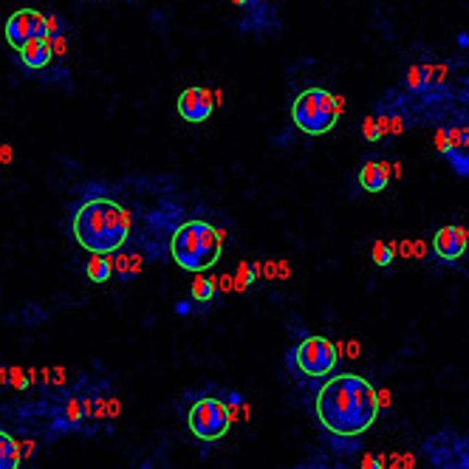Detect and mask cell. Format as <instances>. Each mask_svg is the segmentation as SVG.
Segmentation results:
<instances>
[{"instance_id": "ac0fdd59", "label": "cell", "mask_w": 469, "mask_h": 469, "mask_svg": "<svg viewBox=\"0 0 469 469\" xmlns=\"http://www.w3.org/2000/svg\"><path fill=\"white\" fill-rule=\"evenodd\" d=\"M60 29H62L60 17H54V14H45V34H49V37H57V34H60Z\"/></svg>"}, {"instance_id": "ba28073f", "label": "cell", "mask_w": 469, "mask_h": 469, "mask_svg": "<svg viewBox=\"0 0 469 469\" xmlns=\"http://www.w3.org/2000/svg\"><path fill=\"white\" fill-rule=\"evenodd\" d=\"M213 110H215V93L209 88H187L178 97V113L184 122L201 125L213 116Z\"/></svg>"}, {"instance_id": "277c9868", "label": "cell", "mask_w": 469, "mask_h": 469, "mask_svg": "<svg viewBox=\"0 0 469 469\" xmlns=\"http://www.w3.org/2000/svg\"><path fill=\"white\" fill-rule=\"evenodd\" d=\"M342 108H345L342 97H334V93L325 91V88H309L294 99L291 119L302 133L322 136L337 125Z\"/></svg>"}, {"instance_id": "ffe728a7", "label": "cell", "mask_w": 469, "mask_h": 469, "mask_svg": "<svg viewBox=\"0 0 469 469\" xmlns=\"http://www.w3.org/2000/svg\"><path fill=\"white\" fill-rule=\"evenodd\" d=\"M362 469H385V464H382V458H376V455H365V458H362Z\"/></svg>"}, {"instance_id": "30bf717a", "label": "cell", "mask_w": 469, "mask_h": 469, "mask_svg": "<svg viewBox=\"0 0 469 469\" xmlns=\"http://www.w3.org/2000/svg\"><path fill=\"white\" fill-rule=\"evenodd\" d=\"M20 54V62L29 68V71H40V68H45L51 62V37L49 34H40L34 40H29L23 49H17Z\"/></svg>"}, {"instance_id": "3957f363", "label": "cell", "mask_w": 469, "mask_h": 469, "mask_svg": "<svg viewBox=\"0 0 469 469\" xmlns=\"http://www.w3.org/2000/svg\"><path fill=\"white\" fill-rule=\"evenodd\" d=\"M173 261L184 272H204L209 266H215V261L224 252V234L206 221H187L176 229L173 234Z\"/></svg>"}, {"instance_id": "4fadbf2b", "label": "cell", "mask_w": 469, "mask_h": 469, "mask_svg": "<svg viewBox=\"0 0 469 469\" xmlns=\"http://www.w3.org/2000/svg\"><path fill=\"white\" fill-rule=\"evenodd\" d=\"M85 272H88V280H93V283H105V280H110V274H113V263L105 254H93L85 266Z\"/></svg>"}, {"instance_id": "9c48e42d", "label": "cell", "mask_w": 469, "mask_h": 469, "mask_svg": "<svg viewBox=\"0 0 469 469\" xmlns=\"http://www.w3.org/2000/svg\"><path fill=\"white\" fill-rule=\"evenodd\" d=\"M433 249L441 261H447V263L458 261L466 252V229L464 226H441L433 238Z\"/></svg>"}, {"instance_id": "44dd1931", "label": "cell", "mask_w": 469, "mask_h": 469, "mask_svg": "<svg viewBox=\"0 0 469 469\" xmlns=\"http://www.w3.org/2000/svg\"><path fill=\"white\" fill-rule=\"evenodd\" d=\"M410 88H418L421 85V68H410Z\"/></svg>"}, {"instance_id": "8992f818", "label": "cell", "mask_w": 469, "mask_h": 469, "mask_svg": "<svg viewBox=\"0 0 469 469\" xmlns=\"http://www.w3.org/2000/svg\"><path fill=\"white\" fill-rule=\"evenodd\" d=\"M337 348L334 342H328L325 337H306L297 350H294V365L302 376H311V379H320V376H328L334 368H337Z\"/></svg>"}, {"instance_id": "9a60e30c", "label": "cell", "mask_w": 469, "mask_h": 469, "mask_svg": "<svg viewBox=\"0 0 469 469\" xmlns=\"http://www.w3.org/2000/svg\"><path fill=\"white\" fill-rule=\"evenodd\" d=\"M393 257H396V252L390 243H373V263L376 266H390Z\"/></svg>"}, {"instance_id": "8fae6325", "label": "cell", "mask_w": 469, "mask_h": 469, "mask_svg": "<svg viewBox=\"0 0 469 469\" xmlns=\"http://www.w3.org/2000/svg\"><path fill=\"white\" fill-rule=\"evenodd\" d=\"M390 181V164L382 158H368L359 170V184L365 193H382Z\"/></svg>"}, {"instance_id": "6da1fadb", "label": "cell", "mask_w": 469, "mask_h": 469, "mask_svg": "<svg viewBox=\"0 0 469 469\" xmlns=\"http://www.w3.org/2000/svg\"><path fill=\"white\" fill-rule=\"evenodd\" d=\"M317 416L334 435H359L379 416V396L370 382L354 373L328 379L317 393Z\"/></svg>"}, {"instance_id": "d6986e66", "label": "cell", "mask_w": 469, "mask_h": 469, "mask_svg": "<svg viewBox=\"0 0 469 469\" xmlns=\"http://www.w3.org/2000/svg\"><path fill=\"white\" fill-rule=\"evenodd\" d=\"M238 277H241V286H252L254 269H252V266H241V269H238Z\"/></svg>"}, {"instance_id": "5b68a950", "label": "cell", "mask_w": 469, "mask_h": 469, "mask_svg": "<svg viewBox=\"0 0 469 469\" xmlns=\"http://www.w3.org/2000/svg\"><path fill=\"white\" fill-rule=\"evenodd\" d=\"M187 424H190V433L201 441H218L229 433L232 424V413L226 410V405H221L218 398H201L190 407V416H187Z\"/></svg>"}, {"instance_id": "52a82bcc", "label": "cell", "mask_w": 469, "mask_h": 469, "mask_svg": "<svg viewBox=\"0 0 469 469\" xmlns=\"http://www.w3.org/2000/svg\"><path fill=\"white\" fill-rule=\"evenodd\" d=\"M40 34H45V14H40L37 9H20L6 20V40L12 49H23Z\"/></svg>"}, {"instance_id": "5bb4252c", "label": "cell", "mask_w": 469, "mask_h": 469, "mask_svg": "<svg viewBox=\"0 0 469 469\" xmlns=\"http://www.w3.org/2000/svg\"><path fill=\"white\" fill-rule=\"evenodd\" d=\"M190 294H193L195 302H209V300L215 297V280L213 277H195Z\"/></svg>"}, {"instance_id": "e0dca14e", "label": "cell", "mask_w": 469, "mask_h": 469, "mask_svg": "<svg viewBox=\"0 0 469 469\" xmlns=\"http://www.w3.org/2000/svg\"><path fill=\"white\" fill-rule=\"evenodd\" d=\"M6 376H9V382H12L17 390H23V387L29 385V376H26V370H23V368H9Z\"/></svg>"}, {"instance_id": "7c38bea8", "label": "cell", "mask_w": 469, "mask_h": 469, "mask_svg": "<svg viewBox=\"0 0 469 469\" xmlns=\"http://www.w3.org/2000/svg\"><path fill=\"white\" fill-rule=\"evenodd\" d=\"M20 466V447L17 441L0 430V469H17Z\"/></svg>"}, {"instance_id": "7a4b0ae2", "label": "cell", "mask_w": 469, "mask_h": 469, "mask_svg": "<svg viewBox=\"0 0 469 469\" xmlns=\"http://www.w3.org/2000/svg\"><path fill=\"white\" fill-rule=\"evenodd\" d=\"M71 232L82 249L110 254L130 238V213L113 198H91L74 213Z\"/></svg>"}, {"instance_id": "7402d4cb", "label": "cell", "mask_w": 469, "mask_h": 469, "mask_svg": "<svg viewBox=\"0 0 469 469\" xmlns=\"http://www.w3.org/2000/svg\"><path fill=\"white\" fill-rule=\"evenodd\" d=\"M232 3H234V6H243V3H246V0H232Z\"/></svg>"}, {"instance_id": "2e32d148", "label": "cell", "mask_w": 469, "mask_h": 469, "mask_svg": "<svg viewBox=\"0 0 469 469\" xmlns=\"http://www.w3.org/2000/svg\"><path fill=\"white\" fill-rule=\"evenodd\" d=\"M362 136L368 139V142H376V139L382 136V130H379V122L373 119V116H368V119H365V125H362Z\"/></svg>"}]
</instances>
